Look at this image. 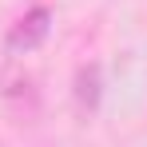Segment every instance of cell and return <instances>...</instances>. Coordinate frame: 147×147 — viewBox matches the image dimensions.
I'll return each mask as SVG.
<instances>
[{
  "label": "cell",
  "mask_w": 147,
  "mask_h": 147,
  "mask_svg": "<svg viewBox=\"0 0 147 147\" xmlns=\"http://www.w3.org/2000/svg\"><path fill=\"white\" fill-rule=\"evenodd\" d=\"M76 103L84 111L99 107V64H80L76 68Z\"/></svg>",
  "instance_id": "obj_2"
},
{
  "label": "cell",
  "mask_w": 147,
  "mask_h": 147,
  "mask_svg": "<svg viewBox=\"0 0 147 147\" xmlns=\"http://www.w3.org/2000/svg\"><path fill=\"white\" fill-rule=\"evenodd\" d=\"M48 28H52V12L44 8V4L28 8L24 16L12 24V32H8V52H32V48H40V44L48 40Z\"/></svg>",
  "instance_id": "obj_1"
}]
</instances>
